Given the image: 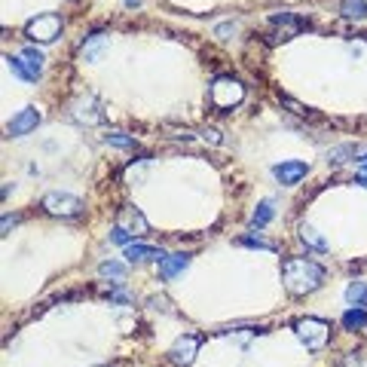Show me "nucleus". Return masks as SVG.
Instances as JSON below:
<instances>
[{
    "label": "nucleus",
    "mask_w": 367,
    "mask_h": 367,
    "mask_svg": "<svg viewBox=\"0 0 367 367\" xmlns=\"http://www.w3.org/2000/svg\"><path fill=\"white\" fill-rule=\"evenodd\" d=\"M346 303L367 309V282H352L349 288H346Z\"/></svg>",
    "instance_id": "nucleus-16"
},
{
    "label": "nucleus",
    "mask_w": 367,
    "mask_h": 367,
    "mask_svg": "<svg viewBox=\"0 0 367 367\" xmlns=\"http://www.w3.org/2000/svg\"><path fill=\"white\" fill-rule=\"evenodd\" d=\"M43 208H46V214H53V218H77V214L83 211V199H77L74 193L53 190L43 196Z\"/></svg>",
    "instance_id": "nucleus-5"
},
{
    "label": "nucleus",
    "mask_w": 367,
    "mask_h": 367,
    "mask_svg": "<svg viewBox=\"0 0 367 367\" xmlns=\"http://www.w3.org/2000/svg\"><path fill=\"white\" fill-rule=\"evenodd\" d=\"M13 223H16V220H9V214H6V218H4V236L9 233V227H13Z\"/></svg>",
    "instance_id": "nucleus-30"
},
{
    "label": "nucleus",
    "mask_w": 367,
    "mask_h": 367,
    "mask_svg": "<svg viewBox=\"0 0 367 367\" xmlns=\"http://www.w3.org/2000/svg\"><path fill=\"white\" fill-rule=\"evenodd\" d=\"M306 171H309V166L300 159H291V162H279V166L272 169V175L279 184H284V187H294V184H300L306 178Z\"/></svg>",
    "instance_id": "nucleus-10"
},
{
    "label": "nucleus",
    "mask_w": 367,
    "mask_h": 367,
    "mask_svg": "<svg viewBox=\"0 0 367 367\" xmlns=\"http://www.w3.org/2000/svg\"><path fill=\"white\" fill-rule=\"evenodd\" d=\"M272 214H275V208H272V202L267 199V202H260L257 208H254V214H251V227H267V223L272 220Z\"/></svg>",
    "instance_id": "nucleus-18"
},
{
    "label": "nucleus",
    "mask_w": 367,
    "mask_h": 367,
    "mask_svg": "<svg viewBox=\"0 0 367 367\" xmlns=\"http://www.w3.org/2000/svg\"><path fill=\"white\" fill-rule=\"evenodd\" d=\"M107 297L114 300V303H129V300H132V297H129V294L122 291V288H114V291H107Z\"/></svg>",
    "instance_id": "nucleus-26"
},
{
    "label": "nucleus",
    "mask_w": 367,
    "mask_h": 367,
    "mask_svg": "<svg viewBox=\"0 0 367 367\" xmlns=\"http://www.w3.org/2000/svg\"><path fill=\"white\" fill-rule=\"evenodd\" d=\"M324 282V270L309 257H288L282 263V284L294 297H306V294L319 291Z\"/></svg>",
    "instance_id": "nucleus-1"
},
{
    "label": "nucleus",
    "mask_w": 367,
    "mask_h": 367,
    "mask_svg": "<svg viewBox=\"0 0 367 367\" xmlns=\"http://www.w3.org/2000/svg\"><path fill=\"white\" fill-rule=\"evenodd\" d=\"M355 184H361V187H367V169H358V175H355Z\"/></svg>",
    "instance_id": "nucleus-29"
},
{
    "label": "nucleus",
    "mask_w": 367,
    "mask_h": 367,
    "mask_svg": "<svg viewBox=\"0 0 367 367\" xmlns=\"http://www.w3.org/2000/svg\"><path fill=\"white\" fill-rule=\"evenodd\" d=\"M343 328L346 331H361V328H367V309H358V306L346 309L343 312Z\"/></svg>",
    "instance_id": "nucleus-15"
},
{
    "label": "nucleus",
    "mask_w": 367,
    "mask_h": 367,
    "mask_svg": "<svg viewBox=\"0 0 367 367\" xmlns=\"http://www.w3.org/2000/svg\"><path fill=\"white\" fill-rule=\"evenodd\" d=\"M98 367H105V364H98Z\"/></svg>",
    "instance_id": "nucleus-33"
},
{
    "label": "nucleus",
    "mask_w": 367,
    "mask_h": 367,
    "mask_svg": "<svg viewBox=\"0 0 367 367\" xmlns=\"http://www.w3.org/2000/svg\"><path fill=\"white\" fill-rule=\"evenodd\" d=\"M126 257L129 263H141V260H166V254L159 248H150V245H126Z\"/></svg>",
    "instance_id": "nucleus-13"
},
{
    "label": "nucleus",
    "mask_w": 367,
    "mask_h": 367,
    "mask_svg": "<svg viewBox=\"0 0 367 367\" xmlns=\"http://www.w3.org/2000/svg\"><path fill=\"white\" fill-rule=\"evenodd\" d=\"M239 245H248V248H263V251H275V245L267 242V239H260V236H242Z\"/></svg>",
    "instance_id": "nucleus-23"
},
{
    "label": "nucleus",
    "mask_w": 367,
    "mask_h": 367,
    "mask_svg": "<svg viewBox=\"0 0 367 367\" xmlns=\"http://www.w3.org/2000/svg\"><path fill=\"white\" fill-rule=\"evenodd\" d=\"M358 169H367V153H364V156L358 159Z\"/></svg>",
    "instance_id": "nucleus-31"
},
{
    "label": "nucleus",
    "mask_w": 367,
    "mask_h": 367,
    "mask_svg": "<svg viewBox=\"0 0 367 367\" xmlns=\"http://www.w3.org/2000/svg\"><path fill=\"white\" fill-rule=\"evenodd\" d=\"M110 239H114L117 245H129V239H132V236H129V233H122L119 227H114V233H110Z\"/></svg>",
    "instance_id": "nucleus-27"
},
{
    "label": "nucleus",
    "mask_w": 367,
    "mask_h": 367,
    "mask_svg": "<svg viewBox=\"0 0 367 367\" xmlns=\"http://www.w3.org/2000/svg\"><path fill=\"white\" fill-rule=\"evenodd\" d=\"M141 4V0H126V6H138Z\"/></svg>",
    "instance_id": "nucleus-32"
},
{
    "label": "nucleus",
    "mask_w": 367,
    "mask_h": 367,
    "mask_svg": "<svg viewBox=\"0 0 367 367\" xmlns=\"http://www.w3.org/2000/svg\"><path fill=\"white\" fill-rule=\"evenodd\" d=\"M187 267H190V254H166V260H159V279H175Z\"/></svg>",
    "instance_id": "nucleus-11"
},
{
    "label": "nucleus",
    "mask_w": 367,
    "mask_h": 367,
    "mask_svg": "<svg viewBox=\"0 0 367 367\" xmlns=\"http://www.w3.org/2000/svg\"><path fill=\"white\" fill-rule=\"evenodd\" d=\"M294 334H297V340L309 352H321L324 346H328V340H331V324L321 321V319H312V315H306V319L294 321Z\"/></svg>",
    "instance_id": "nucleus-3"
},
{
    "label": "nucleus",
    "mask_w": 367,
    "mask_h": 367,
    "mask_svg": "<svg viewBox=\"0 0 367 367\" xmlns=\"http://www.w3.org/2000/svg\"><path fill=\"white\" fill-rule=\"evenodd\" d=\"M340 13L346 18H364L367 16V4L364 0H343L340 4Z\"/></svg>",
    "instance_id": "nucleus-21"
},
{
    "label": "nucleus",
    "mask_w": 367,
    "mask_h": 367,
    "mask_svg": "<svg viewBox=\"0 0 367 367\" xmlns=\"http://www.w3.org/2000/svg\"><path fill=\"white\" fill-rule=\"evenodd\" d=\"M107 34H92V37H86V43L80 46V61H98V55L107 49Z\"/></svg>",
    "instance_id": "nucleus-12"
},
{
    "label": "nucleus",
    "mask_w": 367,
    "mask_h": 367,
    "mask_svg": "<svg viewBox=\"0 0 367 367\" xmlns=\"http://www.w3.org/2000/svg\"><path fill=\"white\" fill-rule=\"evenodd\" d=\"M98 272L105 275V279H117L119 284L126 282V263H117V260H105V263H101V267H98Z\"/></svg>",
    "instance_id": "nucleus-20"
},
{
    "label": "nucleus",
    "mask_w": 367,
    "mask_h": 367,
    "mask_svg": "<svg viewBox=\"0 0 367 367\" xmlns=\"http://www.w3.org/2000/svg\"><path fill=\"white\" fill-rule=\"evenodd\" d=\"M105 141H107L110 147H119V150H138V141L129 138L126 132H107Z\"/></svg>",
    "instance_id": "nucleus-19"
},
{
    "label": "nucleus",
    "mask_w": 367,
    "mask_h": 367,
    "mask_svg": "<svg viewBox=\"0 0 367 367\" xmlns=\"http://www.w3.org/2000/svg\"><path fill=\"white\" fill-rule=\"evenodd\" d=\"M300 239L309 245V248H315V251H324V248H328L324 236H321V233L315 230V227H309V223H303V227H300Z\"/></svg>",
    "instance_id": "nucleus-17"
},
{
    "label": "nucleus",
    "mask_w": 367,
    "mask_h": 367,
    "mask_svg": "<svg viewBox=\"0 0 367 367\" xmlns=\"http://www.w3.org/2000/svg\"><path fill=\"white\" fill-rule=\"evenodd\" d=\"M117 227L122 233H129V236H147V230H150V223L147 218L141 214L135 206H122L117 211Z\"/></svg>",
    "instance_id": "nucleus-8"
},
{
    "label": "nucleus",
    "mask_w": 367,
    "mask_h": 367,
    "mask_svg": "<svg viewBox=\"0 0 367 367\" xmlns=\"http://www.w3.org/2000/svg\"><path fill=\"white\" fill-rule=\"evenodd\" d=\"M199 346H202V340L196 334L178 336V340L171 343V349H169V361L178 364V367H190L193 361H196V355H199Z\"/></svg>",
    "instance_id": "nucleus-6"
},
{
    "label": "nucleus",
    "mask_w": 367,
    "mask_h": 367,
    "mask_svg": "<svg viewBox=\"0 0 367 367\" xmlns=\"http://www.w3.org/2000/svg\"><path fill=\"white\" fill-rule=\"evenodd\" d=\"M208 101L218 114H227V110L239 107L245 101V86L239 83L236 77H218L208 89Z\"/></svg>",
    "instance_id": "nucleus-2"
},
{
    "label": "nucleus",
    "mask_w": 367,
    "mask_h": 367,
    "mask_svg": "<svg viewBox=\"0 0 367 367\" xmlns=\"http://www.w3.org/2000/svg\"><path fill=\"white\" fill-rule=\"evenodd\" d=\"M199 135H202V141H206V144H211V147H218V144H223V138H220V132L218 129H202L199 132Z\"/></svg>",
    "instance_id": "nucleus-24"
},
{
    "label": "nucleus",
    "mask_w": 367,
    "mask_h": 367,
    "mask_svg": "<svg viewBox=\"0 0 367 367\" xmlns=\"http://www.w3.org/2000/svg\"><path fill=\"white\" fill-rule=\"evenodd\" d=\"M22 58L28 61L31 68H34V74H37V77L43 74V53H40V49H34V46H25V49H22Z\"/></svg>",
    "instance_id": "nucleus-22"
},
{
    "label": "nucleus",
    "mask_w": 367,
    "mask_h": 367,
    "mask_svg": "<svg viewBox=\"0 0 367 367\" xmlns=\"http://www.w3.org/2000/svg\"><path fill=\"white\" fill-rule=\"evenodd\" d=\"M349 153H352V147H336V150H331V162H346L343 156H349Z\"/></svg>",
    "instance_id": "nucleus-25"
},
{
    "label": "nucleus",
    "mask_w": 367,
    "mask_h": 367,
    "mask_svg": "<svg viewBox=\"0 0 367 367\" xmlns=\"http://www.w3.org/2000/svg\"><path fill=\"white\" fill-rule=\"evenodd\" d=\"M25 34L34 40V43H53L61 34V16L55 13H40L37 18H31L25 25Z\"/></svg>",
    "instance_id": "nucleus-4"
},
{
    "label": "nucleus",
    "mask_w": 367,
    "mask_h": 367,
    "mask_svg": "<svg viewBox=\"0 0 367 367\" xmlns=\"http://www.w3.org/2000/svg\"><path fill=\"white\" fill-rule=\"evenodd\" d=\"M70 114L83 126H98V122H105V105L95 95H80L74 101V107H70Z\"/></svg>",
    "instance_id": "nucleus-7"
},
{
    "label": "nucleus",
    "mask_w": 367,
    "mask_h": 367,
    "mask_svg": "<svg viewBox=\"0 0 367 367\" xmlns=\"http://www.w3.org/2000/svg\"><path fill=\"white\" fill-rule=\"evenodd\" d=\"M37 126H40V110L37 107H25V110H18V114L9 119L6 132H9V138H22V135H28V132H34Z\"/></svg>",
    "instance_id": "nucleus-9"
},
{
    "label": "nucleus",
    "mask_w": 367,
    "mask_h": 367,
    "mask_svg": "<svg viewBox=\"0 0 367 367\" xmlns=\"http://www.w3.org/2000/svg\"><path fill=\"white\" fill-rule=\"evenodd\" d=\"M6 65H9V70H13L16 77H22L25 83H37V74H34V68L28 65V61L22 58V55H6Z\"/></svg>",
    "instance_id": "nucleus-14"
},
{
    "label": "nucleus",
    "mask_w": 367,
    "mask_h": 367,
    "mask_svg": "<svg viewBox=\"0 0 367 367\" xmlns=\"http://www.w3.org/2000/svg\"><path fill=\"white\" fill-rule=\"evenodd\" d=\"M150 309H162V312H169V300L166 297H150Z\"/></svg>",
    "instance_id": "nucleus-28"
}]
</instances>
